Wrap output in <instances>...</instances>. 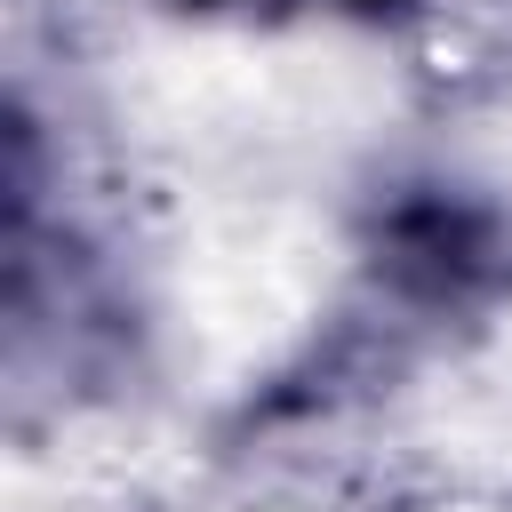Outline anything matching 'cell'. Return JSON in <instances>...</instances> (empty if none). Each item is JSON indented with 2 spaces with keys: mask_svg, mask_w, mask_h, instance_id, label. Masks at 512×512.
<instances>
[{
  "mask_svg": "<svg viewBox=\"0 0 512 512\" xmlns=\"http://www.w3.org/2000/svg\"><path fill=\"white\" fill-rule=\"evenodd\" d=\"M392 280L424 288V296H456L472 280L496 272V224L448 192H416L400 208H384V232H376Z\"/></svg>",
  "mask_w": 512,
  "mask_h": 512,
  "instance_id": "6da1fadb",
  "label": "cell"
},
{
  "mask_svg": "<svg viewBox=\"0 0 512 512\" xmlns=\"http://www.w3.org/2000/svg\"><path fill=\"white\" fill-rule=\"evenodd\" d=\"M352 8H392V0H352Z\"/></svg>",
  "mask_w": 512,
  "mask_h": 512,
  "instance_id": "7a4b0ae2",
  "label": "cell"
},
{
  "mask_svg": "<svg viewBox=\"0 0 512 512\" xmlns=\"http://www.w3.org/2000/svg\"><path fill=\"white\" fill-rule=\"evenodd\" d=\"M192 8H216V0H192Z\"/></svg>",
  "mask_w": 512,
  "mask_h": 512,
  "instance_id": "3957f363",
  "label": "cell"
}]
</instances>
